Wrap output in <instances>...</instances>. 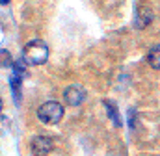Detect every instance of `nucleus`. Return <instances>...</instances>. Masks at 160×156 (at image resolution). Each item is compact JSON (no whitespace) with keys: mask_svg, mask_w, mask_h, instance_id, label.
<instances>
[{"mask_svg":"<svg viewBox=\"0 0 160 156\" xmlns=\"http://www.w3.org/2000/svg\"><path fill=\"white\" fill-rule=\"evenodd\" d=\"M22 60L28 65H43L48 60V46L39 39L26 43L22 48Z\"/></svg>","mask_w":160,"mask_h":156,"instance_id":"obj_1","label":"nucleus"},{"mask_svg":"<svg viewBox=\"0 0 160 156\" xmlns=\"http://www.w3.org/2000/svg\"><path fill=\"white\" fill-rule=\"evenodd\" d=\"M63 117V106L56 100H48L38 108V119L45 124H58Z\"/></svg>","mask_w":160,"mask_h":156,"instance_id":"obj_2","label":"nucleus"},{"mask_svg":"<svg viewBox=\"0 0 160 156\" xmlns=\"http://www.w3.org/2000/svg\"><path fill=\"white\" fill-rule=\"evenodd\" d=\"M86 97H88V93H86V89L80 84H73V85H69L63 91V100L69 106H80L86 100Z\"/></svg>","mask_w":160,"mask_h":156,"instance_id":"obj_3","label":"nucleus"},{"mask_svg":"<svg viewBox=\"0 0 160 156\" xmlns=\"http://www.w3.org/2000/svg\"><path fill=\"white\" fill-rule=\"evenodd\" d=\"M151 21H153V9H151V6L140 4L136 7V13H134V26L138 30H143V28H147L151 24Z\"/></svg>","mask_w":160,"mask_h":156,"instance_id":"obj_4","label":"nucleus"},{"mask_svg":"<svg viewBox=\"0 0 160 156\" xmlns=\"http://www.w3.org/2000/svg\"><path fill=\"white\" fill-rule=\"evenodd\" d=\"M30 151L34 156H47L52 151V139L47 136H36L30 141Z\"/></svg>","mask_w":160,"mask_h":156,"instance_id":"obj_5","label":"nucleus"},{"mask_svg":"<svg viewBox=\"0 0 160 156\" xmlns=\"http://www.w3.org/2000/svg\"><path fill=\"white\" fill-rule=\"evenodd\" d=\"M147 61L153 69L160 71V45H155L151 50H149V56H147Z\"/></svg>","mask_w":160,"mask_h":156,"instance_id":"obj_6","label":"nucleus"},{"mask_svg":"<svg viewBox=\"0 0 160 156\" xmlns=\"http://www.w3.org/2000/svg\"><path fill=\"white\" fill-rule=\"evenodd\" d=\"M104 106H106V110H108V115L112 117L114 124H116V126H121V119H119V115H118V108H116V104H114L112 100H104Z\"/></svg>","mask_w":160,"mask_h":156,"instance_id":"obj_7","label":"nucleus"},{"mask_svg":"<svg viewBox=\"0 0 160 156\" xmlns=\"http://www.w3.org/2000/svg\"><path fill=\"white\" fill-rule=\"evenodd\" d=\"M0 67H13V58L6 48H0Z\"/></svg>","mask_w":160,"mask_h":156,"instance_id":"obj_8","label":"nucleus"},{"mask_svg":"<svg viewBox=\"0 0 160 156\" xmlns=\"http://www.w3.org/2000/svg\"><path fill=\"white\" fill-rule=\"evenodd\" d=\"M13 69H15V75H24V63L19 60V61H13Z\"/></svg>","mask_w":160,"mask_h":156,"instance_id":"obj_9","label":"nucleus"},{"mask_svg":"<svg viewBox=\"0 0 160 156\" xmlns=\"http://www.w3.org/2000/svg\"><path fill=\"white\" fill-rule=\"evenodd\" d=\"M0 4H4V6H6V4H9V0H0Z\"/></svg>","mask_w":160,"mask_h":156,"instance_id":"obj_10","label":"nucleus"},{"mask_svg":"<svg viewBox=\"0 0 160 156\" xmlns=\"http://www.w3.org/2000/svg\"><path fill=\"white\" fill-rule=\"evenodd\" d=\"M110 156H123V154H119V153H112Z\"/></svg>","mask_w":160,"mask_h":156,"instance_id":"obj_11","label":"nucleus"},{"mask_svg":"<svg viewBox=\"0 0 160 156\" xmlns=\"http://www.w3.org/2000/svg\"><path fill=\"white\" fill-rule=\"evenodd\" d=\"M0 112H2V99H0Z\"/></svg>","mask_w":160,"mask_h":156,"instance_id":"obj_12","label":"nucleus"}]
</instances>
